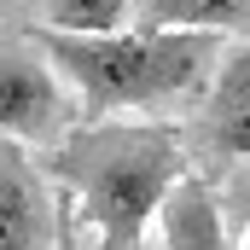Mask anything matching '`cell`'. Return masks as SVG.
<instances>
[{
  "label": "cell",
  "instance_id": "6da1fadb",
  "mask_svg": "<svg viewBox=\"0 0 250 250\" xmlns=\"http://www.w3.org/2000/svg\"><path fill=\"white\" fill-rule=\"evenodd\" d=\"M187 134L169 123H82L70 128L47 169L64 187L76 221L93 227L99 250H140L157 204L187 175Z\"/></svg>",
  "mask_w": 250,
  "mask_h": 250
},
{
  "label": "cell",
  "instance_id": "7a4b0ae2",
  "mask_svg": "<svg viewBox=\"0 0 250 250\" xmlns=\"http://www.w3.org/2000/svg\"><path fill=\"white\" fill-rule=\"evenodd\" d=\"M35 53L53 64L82 99V123H111L117 111H151L192 93L215 59L221 35L209 29H111V35H64L29 29Z\"/></svg>",
  "mask_w": 250,
  "mask_h": 250
},
{
  "label": "cell",
  "instance_id": "3957f363",
  "mask_svg": "<svg viewBox=\"0 0 250 250\" xmlns=\"http://www.w3.org/2000/svg\"><path fill=\"white\" fill-rule=\"evenodd\" d=\"M64 87L53 64L23 47H0V140L18 146H53L64 134Z\"/></svg>",
  "mask_w": 250,
  "mask_h": 250
},
{
  "label": "cell",
  "instance_id": "277c9868",
  "mask_svg": "<svg viewBox=\"0 0 250 250\" xmlns=\"http://www.w3.org/2000/svg\"><path fill=\"white\" fill-rule=\"evenodd\" d=\"M0 250H53V198L18 140H0Z\"/></svg>",
  "mask_w": 250,
  "mask_h": 250
},
{
  "label": "cell",
  "instance_id": "5b68a950",
  "mask_svg": "<svg viewBox=\"0 0 250 250\" xmlns=\"http://www.w3.org/2000/svg\"><path fill=\"white\" fill-rule=\"evenodd\" d=\"M157 221H163V250H233L227 233H221L215 192H209V181H198L192 169L157 204Z\"/></svg>",
  "mask_w": 250,
  "mask_h": 250
},
{
  "label": "cell",
  "instance_id": "8992f818",
  "mask_svg": "<svg viewBox=\"0 0 250 250\" xmlns=\"http://www.w3.org/2000/svg\"><path fill=\"white\" fill-rule=\"evenodd\" d=\"M140 12L134 29H239L250 23V0H128Z\"/></svg>",
  "mask_w": 250,
  "mask_h": 250
},
{
  "label": "cell",
  "instance_id": "52a82bcc",
  "mask_svg": "<svg viewBox=\"0 0 250 250\" xmlns=\"http://www.w3.org/2000/svg\"><path fill=\"white\" fill-rule=\"evenodd\" d=\"M128 23V0H41V29L64 35H111Z\"/></svg>",
  "mask_w": 250,
  "mask_h": 250
},
{
  "label": "cell",
  "instance_id": "ba28073f",
  "mask_svg": "<svg viewBox=\"0 0 250 250\" xmlns=\"http://www.w3.org/2000/svg\"><path fill=\"white\" fill-rule=\"evenodd\" d=\"M250 105V41H239L233 53H221L215 59V87H209V99H204V123H221V117H233V111H245Z\"/></svg>",
  "mask_w": 250,
  "mask_h": 250
},
{
  "label": "cell",
  "instance_id": "9c48e42d",
  "mask_svg": "<svg viewBox=\"0 0 250 250\" xmlns=\"http://www.w3.org/2000/svg\"><path fill=\"white\" fill-rule=\"evenodd\" d=\"M221 209V233H227V245L233 250H250V163H239L233 175H227V204H215Z\"/></svg>",
  "mask_w": 250,
  "mask_h": 250
},
{
  "label": "cell",
  "instance_id": "30bf717a",
  "mask_svg": "<svg viewBox=\"0 0 250 250\" xmlns=\"http://www.w3.org/2000/svg\"><path fill=\"white\" fill-rule=\"evenodd\" d=\"M53 250H82L76 245V209H70V198H53Z\"/></svg>",
  "mask_w": 250,
  "mask_h": 250
}]
</instances>
